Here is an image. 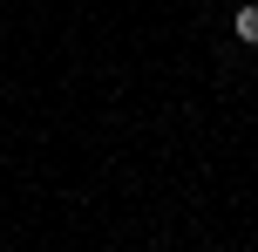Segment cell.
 <instances>
[{"mask_svg": "<svg viewBox=\"0 0 258 252\" xmlns=\"http://www.w3.org/2000/svg\"><path fill=\"white\" fill-rule=\"evenodd\" d=\"M238 34H245L251 48H258V7H245V14H238Z\"/></svg>", "mask_w": 258, "mask_h": 252, "instance_id": "obj_1", "label": "cell"}]
</instances>
